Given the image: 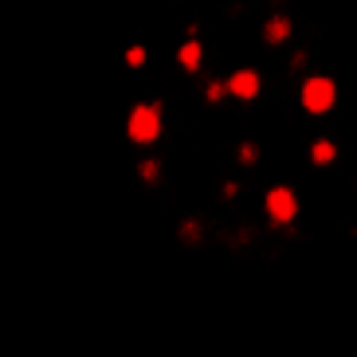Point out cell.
<instances>
[{
    "label": "cell",
    "mask_w": 357,
    "mask_h": 357,
    "mask_svg": "<svg viewBox=\"0 0 357 357\" xmlns=\"http://www.w3.org/2000/svg\"><path fill=\"white\" fill-rule=\"evenodd\" d=\"M220 95H224V86H220V83H212V86H208V102H216Z\"/></svg>",
    "instance_id": "9"
},
{
    "label": "cell",
    "mask_w": 357,
    "mask_h": 357,
    "mask_svg": "<svg viewBox=\"0 0 357 357\" xmlns=\"http://www.w3.org/2000/svg\"><path fill=\"white\" fill-rule=\"evenodd\" d=\"M224 91H231L236 98H255V95H259V75H255V71H236Z\"/></svg>",
    "instance_id": "4"
},
{
    "label": "cell",
    "mask_w": 357,
    "mask_h": 357,
    "mask_svg": "<svg viewBox=\"0 0 357 357\" xmlns=\"http://www.w3.org/2000/svg\"><path fill=\"white\" fill-rule=\"evenodd\" d=\"M267 212H271V220L291 224L294 216H298V200H294L291 189H271L267 192Z\"/></svg>",
    "instance_id": "3"
},
{
    "label": "cell",
    "mask_w": 357,
    "mask_h": 357,
    "mask_svg": "<svg viewBox=\"0 0 357 357\" xmlns=\"http://www.w3.org/2000/svg\"><path fill=\"white\" fill-rule=\"evenodd\" d=\"M287 32H291V24H287V20H271V24H267V40H271V43L287 40Z\"/></svg>",
    "instance_id": "7"
},
{
    "label": "cell",
    "mask_w": 357,
    "mask_h": 357,
    "mask_svg": "<svg viewBox=\"0 0 357 357\" xmlns=\"http://www.w3.org/2000/svg\"><path fill=\"white\" fill-rule=\"evenodd\" d=\"M126 63H130V67H142V63H146V47H130V52H126Z\"/></svg>",
    "instance_id": "8"
},
{
    "label": "cell",
    "mask_w": 357,
    "mask_h": 357,
    "mask_svg": "<svg viewBox=\"0 0 357 357\" xmlns=\"http://www.w3.org/2000/svg\"><path fill=\"white\" fill-rule=\"evenodd\" d=\"M310 158H314V165H330L334 161V142H314Z\"/></svg>",
    "instance_id": "6"
},
{
    "label": "cell",
    "mask_w": 357,
    "mask_h": 357,
    "mask_svg": "<svg viewBox=\"0 0 357 357\" xmlns=\"http://www.w3.org/2000/svg\"><path fill=\"white\" fill-rule=\"evenodd\" d=\"M303 106L310 114H322L334 106V83L330 79H306L303 83Z\"/></svg>",
    "instance_id": "2"
},
{
    "label": "cell",
    "mask_w": 357,
    "mask_h": 357,
    "mask_svg": "<svg viewBox=\"0 0 357 357\" xmlns=\"http://www.w3.org/2000/svg\"><path fill=\"white\" fill-rule=\"evenodd\" d=\"M130 137L134 142H158V134H161V114H158V106H137L134 114H130Z\"/></svg>",
    "instance_id": "1"
},
{
    "label": "cell",
    "mask_w": 357,
    "mask_h": 357,
    "mask_svg": "<svg viewBox=\"0 0 357 357\" xmlns=\"http://www.w3.org/2000/svg\"><path fill=\"white\" fill-rule=\"evenodd\" d=\"M200 55H204V52H200V43L189 40L185 47H181V63L189 67V71H197V67H200Z\"/></svg>",
    "instance_id": "5"
}]
</instances>
